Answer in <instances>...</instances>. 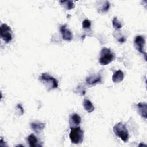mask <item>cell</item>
<instances>
[{"instance_id":"cell-1","label":"cell","mask_w":147,"mask_h":147,"mask_svg":"<svg viewBox=\"0 0 147 147\" xmlns=\"http://www.w3.org/2000/svg\"><path fill=\"white\" fill-rule=\"evenodd\" d=\"M113 131L123 142L127 141L129 135L126 126L122 122H118L113 127Z\"/></svg>"},{"instance_id":"cell-2","label":"cell","mask_w":147,"mask_h":147,"mask_svg":"<svg viewBox=\"0 0 147 147\" xmlns=\"http://www.w3.org/2000/svg\"><path fill=\"white\" fill-rule=\"evenodd\" d=\"M114 58V55L109 48H103L100 53L99 63L102 65H106L112 62Z\"/></svg>"},{"instance_id":"cell-3","label":"cell","mask_w":147,"mask_h":147,"mask_svg":"<svg viewBox=\"0 0 147 147\" xmlns=\"http://www.w3.org/2000/svg\"><path fill=\"white\" fill-rule=\"evenodd\" d=\"M39 80L46 86L48 88V90L57 88L58 87L57 80L47 73H42L39 76Z\"/></svg>"},{"instance_id":"cell-4","label":"cell","mask_w":147,"mask_h":147,"mask_svg":"<svg viewBox=\"0 0 147 147\" xmlns=\"http://www.w3.org/2000/svg\"><path fill=\"white\" fill-rule=\"evenodd\" d=\"M84 137L83 131L80 127H71L69 138L72 143L78 144L82 142Z\"/></svg>"},{"instance_id":"cell-5","label":"cell","mask_w":147,"mask_h":147,"mask_svg":"<svg viewBox=\"0 0 147 147\" xmlns=\"http://www.w3.org/2000/svg\"><path fill=\"white\" fill-rule=\"evenodd\" d=\"M1 38L6 42L9 43L13 38L12 31L9 26L6 24H2L0 27Z\"/></svg>"},{"instance_id":"cell-6","label":"cell","mask_w":147,"mask_h":147,"mask_svg":"<svg viewBox=\"0 0 147 147\" xmlns=\"http://www.w3.org/2000/svg\"><path fill=\"white\" fill-rule=\"evenodd\" d=\"M134 43L137 50L141 53L144 54L146 58V53L144 51V49L145 44V41L144 37L142 36H140V35L136 36L134 39Z\"/></svg>"},{"instance_id":"cell-7","label":"cell","mask_w":147,"mask_h":147,"mask_svg":"<svg viewBox=\"0 0 147 147\" xmlns=\"http://www.w3.org/2000/svg\"><path fill=\"white\" fill-rule=\"evenodd\" d=\"M60 30L62 38L66 41H71L73 38V35L69 29H68L66 25H62L60 28Z\"/></svg>"},{"instance_id":"cell-8","label":"cell","mask_w":147,"mask_h":147,"mask_svg":"<svg viewBox=\"0 0 147 147\" xmlns=\"http://www.w3.org/2000/svg\"><path fill=\"white\" fill-rule=\"evenodd\" d=\"M102 82V76L98 75H94L87 77L86 79V83L88 85H95Z\"/></svg>"},{"instance_id":"cell-9","label":"cell","mask_w":147,"mask_h":147,"mask_svg":"<svg viewBox=\"0 0 147 147\" xmlns=\"http://www.w3.org/2000/svg\"><path fill=\"white\" fill-rule=\"evenodd\" d=\"M137 108L139 114L145 119L147 117V105L145 103L140 102L137 104Z\"/></svg>"},{"instance_id":"cell-10","label":"cell","mask_w":147,"mask_h":147,"mask_svg":"<svg viewBox=\"0 0 147 147\" xmlns=\"http://www.w3.org/2000/svg\"><path fill=\"white\" fill-rule=\"evenodd\" d=\"M45 126V124L44 123L39 121H34L30 123L32 129L36 133H40L44 129Z\"/></svg>"},{"instance_id":"cell-11","label":"cell","mask_w":147,"mask_h":147,"mask_svg":"<svg viewBox=\"0 0 147 147\" xmlns=\"http://www.w3.org/2000/svg\"><path fill=\"white\" fill-rule=\"evenodd\" d=\"M27 141H28L29 146L31 147L41 146V145L39 144L38 139L33 134H31L28 136Z\"/></svg>"},{"instance_id":"cell-12","label":"cell","mask_w":147,"mask_h":147,"mask_svg":"<svg viewBox=\"0 0 147 147\" xmlns=\"http://www.w3.org/2000/svg\"><path fill=\"white\" fill-rule=\"evenodd\" d=\"M124 74L121 70H117L113 75L112 80L114 83H119L123 80Z\"/></svg>"},{"instance_id":"cell-13","label":"cell","mask_w":147,"mask_h":147,"mask_svg":"<svg viewBox=\"0 0 147 147\" xmlns=\"http://www.w3.org/2000/svg\"><path fill=\"white\" fill-rule=\"evenodd\" d=\"M83 107H84L85 110L86 111H87L88 113H91L95 109V107H94L93 104L92 103V102L89 99H84Z\"/></svg>"},{"instance_id":"cell-14","label":"cell","mask_w":147,"mask_h":147,"mask_svg":"<svg viewBox=\"0 0 147 147\" xmlns=\"http://www.w3.org/2000/svg\"><path fill=\"white\" fill-rule=\"evenodd\" d=\"M60 3L67 10H70L75 7V5L72 1H60Z\"/></svg>"},{"instance_id":"cell-15","label":"cell","mask_w":147,"mask_h":147,"mask_svg":"<svg viewBox=\"0 0 147 147\" xmlns=\"http://www.w3.org/2000/svg\"><path fill=\"white\" fill-rule=\"evenodd\" d=\"M71 120L72 123L73 124H74L75 125H78L81 122L80 117L76 113H74L72 114L71 117Z\"/></svg>"},{"instance_id":"cell-16","label":"cell","mask_w":147,"mask_h":147,"mask_svg":"<svg viewBox=\"0 0 147 147\" xmlns=\"http://www.w3.org/2000/svg\"><path fill=\"white\" fill-rule=\"evenodd\" d=\"M112 24H113V27L117 29H120L122 26L121 22H119L118 21V20L117 19V17H114L113 18V20L112 21Z\"/></svg>"},{"instance_id":"cell-17","label":"cell","mask_w":147,"mask_h":147,"mask_svg":"<svg viewBox=\"0 0 147 147\" xmlns=\"http://www.w3.org/2000/svg\"><path fill=\"white\" fill-rule=\"evenodd\" d=\"M110 7V4L109 2V1H105L104 2V3L103 4V6H102L100 10L103 13L107 12L109 10Z\"/></svg>"},{"instance_id":"cell-18","label":"cell","mask_w":147,"mask_h":147,"mask_svg":"<svg viewBox=\"0 0 147 147\" xmlns=\"http://www.w3.org/2000/svg\"><path fill=\"white\" fill-rule=\"evenodd\" d=\"M91 22L88 19H86L82 22V28L83 29H89L91 26Z\"/></svg>"},{"instance_id":"cell-19","label":"cell","mask_w":147,"mask_h":147,"mask_svg":"<svg viewBox=\"0 0 147 147\" xmlns=\"http://www.w3.org/2000/svg\"><path fill=\"white\" fill-rule=\"evenodd\" d=\"M17 108L20 110V112H21V114L22 115V114H24V109H23L22 106H21V104H18V105H17Z\"/></svg>"},{"instance_id":"cell-20","label":"cell","mask_w":147,"mask_h":147,"mask_svg":"<svg viewBox=\"0 0 147 147\" xmlns=\"http://www.w3.org/2000/svg\"><path fill=\"white\" fill-rule=\"evenodd\" d=\"M118 41L119 42H122V43H123V42H125V41H126V39H125V38L124 37H121L118 40Z\"/></svg>"}]
</instances>
